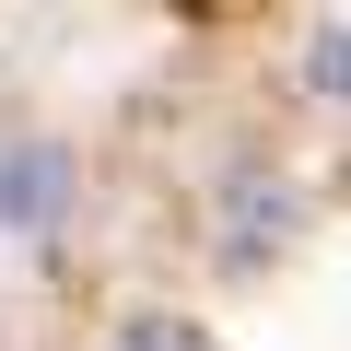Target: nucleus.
I'll use <instances>...</instances> for the list:
<instances>
[{
    "label": "nucleus",
    "mask_w": 351,
    "mask_h": 351,
    "mask_svg": "<svg viewBox=\"0 0 351 351\" xmlns=\"http://www.w3.org/2000/svg\"><path fill=\"white\" fill-rule=\"evenodd\" d=\"M117 351H211V328H188V316H129Z\"/></svg>",
    "instance_id": "nucleus-3"
},
{
    "label": "nucleus",
    "mask_w": 351,
    "mask_h": 351,
    "mask_svg": "<svg viewBox=\"0 0 351 351\" xmlns=\"http://www.w3.org/2000/svg\"><path fill=\"white\" fill-rule=\"evenodd\" d=\"M82 199V152L24 129V141H0V234H59Z\"/></svg>",
    "instance_id": "nucleus-1"
},
{
    "label": "nucleus",
    "mask_w": 351,
    "mask_h": 351,
    "mask_svg": "<svg viewBox=\"0 0 351 351\" xmlns=\"http://www.w3.org/2000/svg\"><path fill=\"white\" fill-rule=\"evenodd\" d=\"M316 82H328V94H351V36H339V24L316 36Z\"/></svg>",
    "instance_id": "nucleus-4"
},
{
    "label": "nucleus",
    "mask_w": 351,
    "mask_h": 351,
    "mask_svg": "<svg viewBox=\"0 0 351 351\" xmlns=\"http://www.w3.org/2000/svg\"><path fill=\"white\" fill-rule=\"evenodd\" d=\"M223 223H234V258H269L281 234H293V188H281V176H234V188H223Z\"/></svg>",
    "instance_id": "nucleus-2"
}]
</instances>
